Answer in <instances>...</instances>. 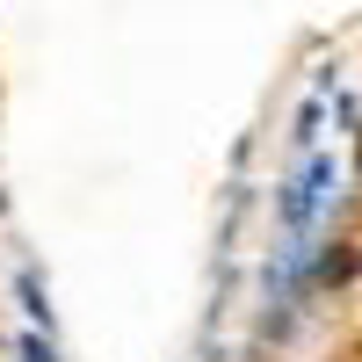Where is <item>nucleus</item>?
<instances>
[{
    "label": "nucleus",
    "mask_w": 362,
    "mask_h": 362,
    "mask_svg": "<svg viewBox=\"0 0 362 362\" xmlns=\"http://www.w3.org/2000/svg\"><path fill=\"white\" fill-rule=\"evenodd\" d=\"M326 196H334V160H326V153H312L305 167H297L290 174V189H283V225L297 232V239H305L312 232V218H319V203Z\"/></svg>",
    "instance_id": "1"
},
{
    "label": "nucleus",
    "mask_w": 362,
    "mask_h": 362,
    "mask_svg": "<svg viewBox=\"0 0 362 362\" xmlns=\"http://www.w3.org/2000/svg\"><path fill=\"white\" fill-rule=\"evenodd\" d=\"M22 362H51V348H44L37 334H29V341H22Z\"/></svg>",
    "instance_id": "2"
}]
</instances>
